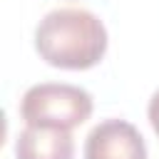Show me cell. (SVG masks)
<instances>
[{
    "label": "cell",
    "instance_id": "cell-1",
    "mask_svg": "<svg viewBox=\"0 0 159 159\" xmlns=\"http://www.w3.org/2000/svg\"><path fill=\"white\" fill-rule=\"evenodd\" d=\"M37 55L60 70H89L107 52L104 22L82 7H60L47 12L35 30Z\"/></svg>",
    "mask_w": 159,
    "mask_h": 159
},
{
    "label": "cell",
    "instance_id": "cell-2",
    "mask_svg": "<svg viewBox=\"0 0 159 159\" xmlns=\"http://www.w3.org/2000/svg\"><path fill=\"white\" fill-rule=\"evenodd\" d=\"M92 94L77 84L42 82L32 84L20 99V117L32 127L75 129L92 114Z\"/></svg>",
    "mask_w": 159,
    "mask_h": 159
},
{
    "label": "cell",
    "instance_id": "cell-3",
    "mask_svg": "<svg viewBox=\"0 0 159 159\" xmlns=\"http://www.w3.org/2000/svg\"><path fill=\"white\" fill-rule=\"evenodd\" d=\"M84 159H147V144L134 124L104 119L87 134Z\"/></svg>",
    "mask_w": 159,
    "mask_h": 159
},
{
    "label": "cell",
    "instance_id": "cell-4",
    "mask_svg": "<svg viewBox=\"0 0 159 159\" xmlns=\"http://www.w3.org/2000/svg\"><path fill=\"white\" fill-rule=\"evenodd\" d=\"M17 159H75V139L70 129L27 124L15 142Z\"/></svg>",
    "mask_w": 159,
    "mask_h": 159
},
{
    "label": "cell",
    "instance_id": "cell-5",
    "mask_svg": "<svg viewBox=\"0 0 159 159\" xmlns=\"http://www.w3.org/2000/svg\"><path fill=\"white\" fill-rule=\"evenodd\" d=\"M147 114H149V124H152V129H154V132H157V137H159V89L152 94Z\"/></svg>",
    "mask_w": 159,
    "mask_h": 159
}]
</instances>
